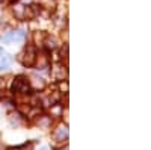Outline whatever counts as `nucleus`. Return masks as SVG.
<instances>
[{
	"mask_svg": "<svg viewBox=\"0 0 151 150\" xmlns=\"http://www.w3.org/2000/svg\"><path fill=\"white\" fill-rule=\"evenodd\" d=\"M29 90H30V82L27 80V78L18 76L12 82V93L14 94H26Z\"/></svg>",
	"mask_w": 151,
	"mask_h": 150,
	"instance_id": "f257e3e1",
	"label": "nucleus"
},
{
	"mask_svg": "<svg viewBox=\"0 0 151 150\" xmlns=\"http://www.w3.org/2000/svg\"><path fill=\"white\" fill-rule=\"evenodd\" d=\"M11 62H12V58L9 55H2V61H0V68L5 70L11 65Z\"/></svg>",
	"mask_w": 151,
	"mask_h": 150,
	"instance_id": "1a4fd4ad",
	"label": "nucleus"
},
{
	"mask_svg": "<svg viewBox=\"0 0 151 150\" xmlns=\"http://www.w3.org/2000/svg\"><path fill=\"white\" fill-rule=\"evenodd\" d=\"M44 44H45V47L48 49V50H53V49H56V40L55 38H47L44 40Z\"/></svg>",
	"mask_w": 151,
	"mask_h": 150,
	"instance_id": "f8f14e48",
	"label": "nucleus"
},
{
	"mask_svg": "<svg viewBox=\"0 0 151 150\" xmlns=\"http://www.w3.org/2000/svg\"><path fill=\"white\" fill-rule=\"evenodd\" d=\"M35 61H36V65H38V68H40V70L47 68L48 64H50V58L47 56V53H40V55H36Z\"/></svg>",
	"mask_w": 151,
	"mask_h": 150,
	"instance_id": "20e7f679",
	"label": "nucleus"
},
{
	"mask_svg": "<svg viewBox=\"0 0 151 150\" xmlns=\"http://www.w3.org/2000/svg\"><path fill=\"white\" fill-rule=\"evenodd\" d=\"M36 17V11L33 6H26L24 8V20H32Z\"/></svg>",
	"mask_w": 151,
	"mask_h": 150,
	"instance_id": "6e6552de",
	"label": "nucleus"
},
{
	"mask_svg": "<svg viewBox=\"0 0 151 150\" xmlns=\"http://www.w3.org/2000/svg\"><path fill=\"white\" fill-rule=\"evenodd\" d=\"M14 40H15V32H9V33H6L3 36V43L5 44H9L11 41H14Z\"/></svg>",
	"mask_w": 151,
	"mask_h": 150,
	"instance_id": "4468645a",
	"label": "nucleus"
},
{
	"mask_svg": "<svg viewBox=\"0 0 151 150\" xmlns=\"http://www.w3.org/2000/svg\"><path fill=\"white\" fill-rule=\"evenodd\" d=\"M35 58H36V52H35L33 46H27L23 50V53L18 56V59L21 61V64L24 67H32L35 64Z\"/></svg>",
	"mask_w": 151,
	"mask_h": 150,
	"instance_id": "f03ea898",
	"label": "nucleus"
},
{
	"mask_svg": "<svg viewBox=\"0 0 151 150\" xmlns=\"http://www.w3.org/2000/svg\"><path fill=\"white\" fill-rule=\"evenodd\" d=\"M24 5H15L14 6V15L18 20H24Z\"/></svg>",
	"mask_w": 151,
	"mask_h": 150,
	"instance_id": "0eeeda50",
	"label": "nucleus"
},
{
	"mask_svg": "<svg viewBox=\"0 0 151 150\" xmlns=\"http://www.w3.org/2000/svg\"><path fill=\"white\" fill-rule=\"evenodd\" d=\"M38 3H40L42 8H45V9L55 8V0H38Z\"/></svg>",
	"mask_w": 151,
	"mask_h": 150,
	"instance_id": "9b49d317",
	"label": "nucleus"
},
{
	"mask_svg": "<svg viewBox=\"0 0 151 150\" xmlns=\"http://www.w3.org/2000/svg\"><path fill=\"white\" fill-rule=\"evenodd\" d=\"M32 80H33V86H35L36 90H42L44 86H45V82H44V79L38 78V76H32Z\"/></svg>",
	"mask_w": 151,
	"mask_h": 150,
	"instance_id": "9d476101",
	"label": "nucleus"
},
{
	"mask_svg": "<svg viewBox=\"0 0 151 150\" xmlns=\"http://www.w3.org/2000/svg\"><path fill=\"white\" fill-rule=\"evenodd\" d=\"M40 150H50V149H48V147H47V146H44V147H41V149H40Z\"/></svg>",
	"mask_w": 151,
	"mask_h": 150,
	"instance_id": "f3484780",
	"label": "nucleus"
},
{
	"mask_svg": "<svg viewBox=\"0 0 151 150\" xmlns=\"http://www.w3.org/2000/svg\"><path fill=\"white\" fill-rule=\"evenodd\" d=\"M0 56H2V49H0Z\"/></svg>",
	"mask_w": 151,
	"mask_h": 150,
	"instance_id": "a211bd4d",
	"label": "nucleus"
},
{
	"mask_svg": "<svg viewBox=\"0 0 151 150\" xmlns=\"http://www.w3.org/2000/svg\"><path fill=\"white\" fill-rule=\"evenodd\" d=\"M60 56L64 58L65 61H68V44L64 46V49H62V52H60Z\"/></svg>",
	"mask_w": 151,
	"mask_h": 150,
	"instance_id": "2eb2a0df",
	"label": "nucleus"
},
{
	"mask_svg": "<svg viewBox=\"0 0 151 150\" xmlns=\"http://www.w3.org/2000/svg\"><path fill=\"white\" fill-rule=\"evenodd\" d=\"M36 126H40V128H48L50 124H52V118L47 117V115H41L40 118H36Z\"/></svg>",
	"mask_w": 151,
	"mask_h": 150,
	"instance_id": "39448f33",
	"label": "nucleus"
},
{
	"mask_svg": "<svg viewBox=\"0 0 151 150\" xmlns=\"http://www.w3.org/2000/svg\"><path fill=\"white\" fill-rule=\"evenodd\" d=\"M47 38V35L44 32H36L35 33V41L36 43H40V44H44V40Z\"/></svg>",
	"mask_w": 151,
	"mask_h": 150,
	"instance_id": "ddd939ff",
	"label": "nucleus"
},
{
	"mask_svg": "<svg viewBox=\"0 0 151 150\" xmlns=\"http://www.w3.org/2000/svg\"><path fill=\"white\" fill-rule=\"evenodd\" d=\"M55 76L59 79V80H64V78L67 76V68L64 67V65H56V68H55Z\"/></svg>",
	"mask_w": 151,
	"mask_h": 150,
	"instance_id": "423d86ee",
	"label": "nucleus"
},
{
	"mask_svg": "<svg viewBox=\"0 0 151 150\" xmlns=\"http://www.w3.org/2000/svg\"><path fill=\"white\" fill-rule=\"evenodd\" d=\"M26 149V146H23V147H14V149H11V150H24Z\"/></svg>",
	"mask_w": 151,
	"mask_h": 150,
	"instance_id": "dca6fc26",
	"label": "nucleus"
},
{
	"mask_svg": "<svg viewBox=\"0 0 151 150\" xmlns=\"http://www.w3.org/2000/svg\"><path fill=\"white\" fill-rule=\"evenodd\" d=\"M55 140L58 143H62V141H65L68 138V128H67V124H59L58 129H55Z\"/></svg>",
	"mask_w": 151,
	"mask_h": 150,
	"instance_id": "7ed1b4c3",
	"label": "nucleus"
}]
</instances>
